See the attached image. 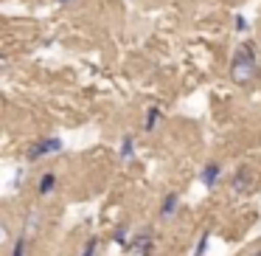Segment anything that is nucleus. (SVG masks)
Segmentation results:
<instances>
[{
    "label": "nucleus",
    "instance_id": "f257e3e1",
    "mask_svg": "<svg viewBox=\"0 0 261 256\" xmlns=\"http://www.w3.org/2000/svg\"><path fill=\"white\" fill-rule=\"evenodd\" d=\"M227 76H230V82H233V85H239V87L253 85V82L261 76V57H258V48H255L253 40L242 42V45L233 51Z\"/></svg>",
    "mask_w": 261,
    "mask_h": 256
},
{
    "label": "nucleus",
    "instance_id": "f03ea898",
    "mask_svg": "<svg viewBox=\"0 0 261 256\" xmlns=\"http://www.w3.org/2000/svg\"><path fill=\"white\" fill-rule=\"evenodd\" d=\"M65 149V141L59 135H45V138H34L25 149V164H37L42 158H51V155H59Z\"/></svg>",
    "mask_w": 261,
    "mask_h": 256
},
{
    "label": "nucleus",
    "instance_id": "7ed1b4c3",
    "mask_svg": "<svg viewBox=\"0 0 261 256\" xmlns=\"http://www.w3.org/2000/svg\"><path fill=\"white\" fill-rule=\"evenodd\" d=\"M126 250L135 253V256H152V250H154V231L149 225L146 228H138V231L132 234L129 245H126Z\"/></svg>",
    "mask_w": 261,
    "mask_h": 256
},
{
    "label": "nucleus",
    "instance_id": "20e7f679",
    "mask_svg": "<svg viewBox=\"0 0 261 256\" xmlns=\"http://www.w3.org/2000/svg\"><path fill=\"white\" fill-rule=\"evenodd\" d=\"M222 175H225V169H222L219 160H205L202 169H199V183L205 189H216L222 183Z\"/></svg>",
    "mask_w": 261,
    "mask_h": 256
},
{
    "label": "nucleus",
    "instance_id": "39448f33",
    "mask_svg": "<svg viewBox=\"0 0 261 256\" xmlns=\"http://www.w3.org/2000/svg\"><path fill=\"white\" fill-rule=\"evenodd\" d=\"M177 214H180V192H166L163 200H160L158 217L163 222H169V220H174Z\"/></svg>",
    "mask_w": 261,
    "mask_h": 256
},
{
    "label": "nucleus",
    "instance_id": "423d86ee",
    "mask_svg": "<svg viewBox=\"0 0 261 256\" xmlns=\"http://www.w3.org/2000/svg\"><path fill=\"white\" fill-rule=\"evenodd\" d=\"M59 192V177L57 172H42L40 177H37V194H40L42 200L54 197V194Z\"/></svg>",
    "mask_w": 261,
    "mask_h": 256
},
{
    "label": "nucleus",
    "instance_id": "0eeeda50",
    "mask_svg": "<svg viewBox=\"0 0 261 256\" xmlns=\"http://www.w3.org/2000/svg\"><path fill=\"white\" fill-rule=\"evenodd\" d=\"M135 155H138L135 135H132V132H124V135H121V141H118V160H121V164H132V160H135Z\"/></svg>",
    "mask_w": 261,
    "mask_h": 256
},
{
    "label": "nucleus",
    "instance_id": "6e6552de",
    "mask_svg": "<svg viewBox=\"0 0 261 256\" xmlns=\"http://www.w3.org/2000/svg\"><path fill=\"white\" fill-rule=\"evenodd\" d=\"M250 186H253V175H250V169L247 166H239V169L233 172V177H230V192L233 194H244Z\"/></svg>",
    "mask_w": 261,
    "mask_h": 256
},
{
    "label": "nucleus",
    "instance_id": "1a4fd4ad",
    "mask_svg": "<svg viewBox=\"0 0 261 256\" xmlns=\"http://www.w3.org/2000/svg\"><path fill=\"white\" fill-rule=\"evenodd\" d=\"M160 124H163V107L152 104V107L143 113V130H146V132H154Z\"/></svg>",
    "mask_w": 261,
    "mask_h": 256
},
{
    "label": "nucleus",
    "instance_id": "9d476101",
    "mask_svg": "<svg viewBox=\"0 0 261 256\" xmlns=\"http://www.w3.org/2000/svg\"><path fill=\"white\" fill-rule=\"evenodd\" d=\"M29 248H31V237H29V234H20V237L12 242L9 256H29Z\"/></svg>",
    "mask_w": 261,
    "mask_h": 256
},
{
    "label": "nucleus",
    "instance_id": "9b49d317",
    "mask_svg": "<svg viewBox=\"0 0 261 256\" xmlns=\"http://www.w3.org/2000/svg\"><path fill=\"white\" fill-rule=\"evenodd\" d=\"M129 225H126V222H118V225L113 228V242L115 245H121V248H126V245H129Z\"/></svg>",
    "mask_w": 261,
    "mask_h": 256
},
{
    "label": "nucleus",
    "instance_id": "f8f14e48",
    "mask_svg": "<svg viewBox=\"0 0 261 256\" xmlns=\"http://www.w3.org/2000/svg\"><path fill=\"white\" fill-rule=\"evenodd\" d=\"M40 220H42V214L34 208L29 214V220L23 222V231H20V234H29V237H31V234H37V231H40Z\"/></svg>",
    "mask_w": 261,
    "mask_h": 256
},
{
    "label": "nucleus",
    "instance_id": "ddd939ff",
    "mask_svg": "<svg viewBox=\"0 0 261 256\" xmlns=\"http://www.w3.org/2000/svg\"><path fill=\"white\" fill-rule=\"evenodd\" d=\"M211 237H214V231H211V228H205V231H202V237L197 239V245H194V256H205V253H208Z\"/></svg>",
    "mask_w": 261,
    "mask_h": 256
},
{
    "label": "nucleus",
    "instance_id": "4468645a",
    "mask_svg": "<svg viewBox=\"0 0 261 256\" xmlns=\"http://www.w3.org/2000/svg\"><path fill=\"white\" fill-rule=\"evenodd\" d=\"M79 256H98V237H96V234H93V237L87 239L85 245H82Z\"/></svg>",
    "mask_w": 261,
    "mask_h": 256
},
{
    "label": "nucleus",
    "instance_id": "2eb2a0df",
    "mask_svg": "<svg viewBox=\"0 0 261 256\" xmlns=\"http://www.w3.org/2000/svg\"><path fill=\"white\" fill-rule=\"evenodd\" d=\"M233 26H236L239 34H244V31H247V20H244V14H236V17H233Z\"/></svg>",
    "mask_w": 261,
    "mask_h": 256
},
{
    "label": "nucleus",
    "instance_id": "dca6fc26",
    "mask_svg": "<svg viewBox=\"0 0 261 256\" xmlns=\"http://www.w3.org/2000/svg\"><path fill=\"white\" fill-rule=\"evenodd\" d=\"M23 177H25V172H23V169L14 172V189H20V180H23Z\"/></svg>",
    "mask_w": 261,
    "mask_h": 256
},
{
    "label": "nucleus",
    "instance_id": "f3484780",
    "mask_svg": "<svg viewBox=\"0 0 261 256\" xmlns=\"http://www.w3.org/2000/svg\"><path fill=\"white\" fill-rule=\"evenodd\" d=\"M54 3H59V6H68L70 0H54Z\"/></svg>",
    "mask_w": 261,
    "mask_h": 256
},
{
    "label": "nucleus",
    "instance_id": "a211bd4d",
    "mask_svg": "<svg viewBox=\"0 0 261 256\" xmlns=\"http://www.w3.org/2000/svg\"><path fill=\"white\" fill-rule=\"evenodd\" d=\"M250 256H261V248H255V250H253V253H250Z\"/></svg>",
    "mask_w": 261,
    "mask_h": 256
}]
</instances>
